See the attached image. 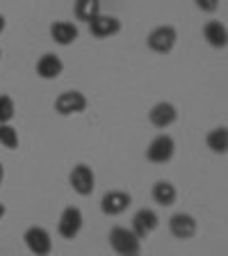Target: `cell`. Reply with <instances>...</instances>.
<instances>
[{"label":"cell","mask_w":228,"mask_h":256,"mask_svg":"<svg viewBox=\"0 0 228 256\" xmlns=\"http://www.w3.org/2000/svg\"><path fill=\"white\" fill-rule=\"evenodd\" d=\"M110 247L119 256H137L142 250V240L126 226H114L110 231Z\"/></svg>","instance_id":"6da1fadb"},{"label":"cell","mask_w":228,"mask_h":256,"mask_svg":"<svg viewBox=\"0 0 228 256\" xmlns=\"http://www.w3.org/2000/svg\"><path fill=\"white\" fill-rule=\"evenodd\" d=\"M176 39H178V32H176V28L160 26V28H155V30L149 34V39H146V46H149L153 53L167 55V53H171V50H174Z\"/></svg>","instance_id":"7a4b0ae2"},{"label":"cell","mask_w":228,"mask_h":256,"mask_svg":"<svg viewBox=\"0 0 228 256\" xmlns=\"http://www.w3.org/2000/svg\"><path fill=\"white\" fill-rule=\"evenodd\" d=\"M85 108H87V98H85V94L78 90L62 92V94L55 98V112H59L62 117L80 114V112H85Z\"/></svg>","instance_id":"3957f363"},{"label":"cell","mask_w":228,"mask_h":256,"mask_svg":"<svg viewBox=\"0 0 228 256\" xmlns=\"http://www.w3.org/2000/svg\"><path fill=\"white\" fill-rule=\"evenodd\" d=\"M176 154V142L171 135H158L153 142L149 144V149H146V158L155 165H165L174 158Z\"/></svg>","instance_id":"277c9868"},{"label":"cell","mask_w":228,"mask_h":256,"mask_svg":"<svg viewBox=\"0 0 228 256\" xmlns=\"http://www.w3.org/2000/svg\"><path fill=\"white\" fill-rule=\"evenodd\" d=\"M23 240H25V247L34 256H48L53 252V240H50V234L43 226H30L23 236Z\"/></svg>","instance_id":"5b68a950"},{"label":"cell","mask_w":228,"mask_h":256,"mask_svg":"<svg viewBox=\"0 0 228 256\" xmlns=\"http://www.w3.org/2000/svg\"><path fill=\"white\" fill-rule=\"evenodd\" d=\"M82 222H85V220H82V210H80L78 206L64 208V213L57 224L59 236H62L64 240H73L75 236L80 234V229H82Z\"/></svg>","instance_id":"8992f818"},{"label":"cell","mask_w":228,"mask_h":256,"mask_svg":"<svg viewBox=\"0 0 228 256\" xmlns=\"http://www.w3.org/2000/svg\"><path fill=\"white\" fill-rule=\"evenodd\" d=\"M69 181H71V188L78 192L80 197H89L91 192H94V188H96L94 172H91V167L82 165V162H80V165H75L73 170H71Z\"/></svg>","instance_id":"52a82bcc"},{"label":"cell","mask_w":228,"mask_h":256,"mask_svg":"<svg viewBox=\"0 0 228 256\" xmlns=\"http://www.w3.org/2000/svg\"><path fill=\"white\" fill-rule=\"evenodd\" d=\"M158 224H160L158 213H155V210H151V208H142V210H137V213H135L130 231H133L139 240H144V238H149V236L158 229Z\"/></svg>","instance_id":"ba28073f"},{"label":"cell","mask_w":228,"mask_h":256,"mask_svg":"<svg viewBox=\"0 0 228 256\" xmlns=\"http://www.w3.org/2000/svg\"><path fill=\"white\" fill-rule=\"evenodd\" d=\"M130 202H133V197L128 194V192L123 190H110L103 194L101 199V210L105 215H110V218H114V215H121L128 210V206H130Z\"/></svg>","instance_id":"9c48e42d"},{"label":"cell","mask_w":228,"mask_h":256,"mask_svg":"<svg viewBox=\"0 0 228 256\" xmlns=\"http://www.w3.org/2000/svg\"><path fill=\"white\" fill-rule=\"evenodd\" d=\"M89 32L94 34L96 39H107V37H114L121 32V21L117 16H110V14H98L94 21H89Z\"/></svg>","instance_id":"30bf717a"},{"label":"cell","mask_w":228,"mask_h":256,"mask_svg":"<svg viewBox=\"0 0 228 256\" xmlns=\"http://www.w3.org/2000/svg\"><path fill=\"white\" fill-rule=\"evenodd\" d=\"M197 229H199L197 220L187 213H176L174 218L169 220V231H171V236L178 240L194 238V236H197Z\"/></svg>","instance_id":"8fae6325"},{"label":"cell","mask_w":228,"mask_h":256,"mask_svg":"<svg viewBox=\"0 0 228 256\" xmlns=\"http://www.w3.org/2000/svg\"><path fill=\"white\" fill-rule=\"evenodd\" d=\"M78 26L71 21H55L53 26H50V37H53L55 44H59V46H71V44L78 39Z\"/></svg>","instance_id":"7c38bea8"},{"label":"cell","mask_w":228,"mask_h":256,"mask_svg":"<svg viewBox=\"0 0 228 256\" xmlns=\"http://www.w3.org/2000/svg\"><path fill=\"white\" fill-rule=\"evenodd\" d=\"M149 119H151V124H153L155 128H169L171 124L178 119V110H176L171 103L162 101L149 112Z\"/></svg>","instance_id":"4fadbf2b"},{"label":"cell","mask_w":228,"mask_h":256,"mask_svg":"<svg viewBox=\"0 0 228 256\" xmlns=\"http://www.w3.org/2000/svg\"><path fill=\"white\" fill-rule=\"evenodd\" d=\"M62 71H64V64H62V60H59L57 55L46 53V55H41V58H39L37 74L41 76L43 80H55L57 76H62Z\"/></svg>","instance_id":"5bb4252c"},{"label":"cell","mask_w":228,"mask_h":256,"mask_svg":"<svg viewBox=\"0 0 228 256\" xmlns=\"http://www.w3.org/2000/svg\"><path fill=\"white\" fill-rule=\"evenodd\" d=\"M203 37H206V42L210 44V46L226 48L228 30H226V26H224V23H219V21H208L206 26H203Z\"/></svg>","instance_id":"9a60e30c"},{"label":"cell","mask_w":228,"mask_h":256,"mask_svg":"<svg viewBox=\"0 0 228 256\" xmlns=\"http://www.w3.org/2000/svg\"><path fill=\"white\" fill-rule=\"evenodd\" d=\"M151 197H153L155 204L160 206H174L176 197H178V192H176V186L169 181H158L151 190Z\"/></svg>","instance_id":"2e32d148"},{"label":"cell","mask_w":228,"mask_h":256,"mask_svg":"<svg viewBox=\"0 0 228 256\" xmlns=\"http://www.w3.org/2000/svg\"><path fill=\"white\" fill-rule=\"evenodd\" d=\"M73 14L78 21H94L96 16L101 14V0H75Z\"/></svg>","instance_id":"e0dca14e"},{"label":"cell","mask_w":228,"mask_h":256,"mask_svg":"<svg viewBox=\"0 0 228 256\" xmlns=\"http://www.w3.org/2000/svg\"><path fill=\"white\" fill-rule=\"evenodd\" d=\"M206 144H208V149L215 151V154H226L228 151V128L222 126V128L210 130L206 138Z\"/></svg>","instance_id":"ac0fdd59"},{"label":"cell","mask_w":228,"mask_h":256,"mask_svg":"<svg viewBox=\"0 0 228 256\" xmlns=\"http://www.w3.org/2000/svg\"><path fill=\"white\" fill-rule=\"evenodd\" d=\"M0 144L7 146V149H16V146H18V133H16L14 126L0 124Z\"/></svg>","instance_id":"d6986e66"},{"label":"cell","mask_w":228,"mask_h":256,"mask_svg":"<svg viewBox=\"0 0 228 256\" xmlns=\"http://www.w3.org/2000/svg\"><path fill=\"white\" fill-rule=\"evenodd\" d=\"M14 119V101L11 96L0 94V124H9Z\"/></svg>","instance_id":"ffe728a7"},{"label":"cell","mask_w":228,"mask_h":256,"mask_svg":"<svg viewBox=\"0 0 228 256\" xmlns=\"http://www.w3.org/2000/svg\"><path fill=\"white\" fill-rule=\"evenodd\" d=\"M197 5L201 12H215L219 7V0H197Z\"/></svg>","instance_id":"44dd1931"},{"label":"cell","mask_w":228,"mask_h":256,"mask_svg":"<svg viewBox=\"0 0 228 256\" xmlns=\"http://www.w3.org/2000/svg\"><path fill=\"white\" fill-rule=\"evenodd\" d=\"M5 26H7V21H5V16L0 14V34H2V30H5Z\"/></svg>","instance_id":"7402d4cb"},{"label":"cell","mask_w":228,"mask_h":256,"mask_svg":"<svg viewBox=\"0 0 228 256\" xmlns=\"http://www.w3.org/2000/svg\"><path fill=\"white\" fill-rule=\"evenodd\" d=\"M2 181H5V167H2V162H0V186H2Z\"/></svg>","instance_id":"603a6c76"},{"label":"cell","mask_w":228,"mask_h":256,"mask_svg":"<svg viewBox=\"0 0 228 256\" xmlns=\"http://www.w3.org/2000/svg\"><path fill=\"white\" fill-rule=\"evenodd\" d=\"M5 213H7V208H5V206H2V204H0V220L5 218Z\"/></svg>","instance_id":"cb8c5ba5"},{"label":"cell","mask_w":228,"mask_h":256,"mask_svg":"<svg viewBox=\"0 0 228 256\" xmlns=\"http://www.w3.org/2000/svg\"><path fill=\"white\" fill-rule=\"evenodd\" d=\"M0 55H2V50H0Z\"/></svg>","instance_id":"d4e9b609"},{"label":"cell","mask_w":228,"mask_h":256,"mask_svg":"<svg viewBox=\"0 0 228 256\" xmlns=\"http://www.w3.org/2000/svg\"><path fill=\"white\" fill-rule=\"evenodd\" d=\"M137 256H139V254H137Z\"/></svg>","instance_id":"484cf974"}]
</instances>
